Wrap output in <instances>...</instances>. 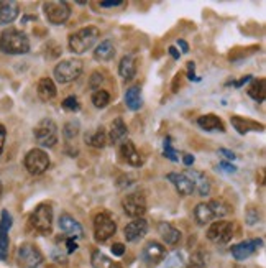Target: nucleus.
Returning a JSON list of instances; mask_svg holds the SVG:
<instances>
[{"label": "nucleus", "instance_id": "obj_4", "mask_svg": "<svg viewBox=\"0 0 266 268\" xmlns=\"http://www.w3.org/2000/svg\"><path fill=\"white\" fill-rule=\"evenodd\" d=\"M23 165L26 168V171L30 175H43L51 165V160L48 153L41 150V148H33L25 155V160H23Z\"/></svg>", "mask_w": 266, "mask_h": 268}, {"label": "nucleus", "instance_id": "obj_31", "mask_svg": "<svg viewBox=\"0 0 266 268\" xmlns=\"http://www.w3.org/2000/svg\"><path fill=\"white\" fill-rule=\"evenodd\" d=\"M232 124L235 130L242 133V135H245L250 130H263V125L256 124L253 120H248V118H242V117H232Z\"/></svg>", "mask_w": 266, "mask_h": 268}, {"label": "nucleus", "instance_id": "obj_50", "mask_svg": "<svg viewBox=\"0 0 266 268\" xmlns=\"http://www.w3.org/2000/svg\"><path fill=\"white\" fill-rule=\"evenodd\" d=\"M169 55H171L174 59H179V56H181V53H179V51H177L174 46H169Z\"/></svg>", "mask_w": 266, "mask_h": 268}, {"label": "nucleus", "instance_id": "obj_45", "mask_svg": "<svg viewBox=\"0 0 266 268\" xmlns=\"http://www.w3.org/2000/svg\"><path fill=\"white\" fill-rule=\"evenodd\" d=\"M5 137H7V130L2 124H0V155L4 152V145H5Z\"/></svg>", "mask_w": 266, "mask_h": 268}, {"label": "nucleus", "instance_id": "obj_20", "mask_svg": "<svg viewBox=\"0 0 266 268\" xmlns=\"http://www.w3.org/2000/svg\"><path fill=\"white\" fill-rule=\"evenodd\" d=\"M158 232L161 235V239L168 245H177L181 240L179 229H176L173 224H169V222H161V224L158 226Z\"/></svg>", "mask_w": 266, "mask_h": 268}, {"label": "nucleus", "instance_id": "obj_13", "mask_svg": "<svg viewBox=\"0 0 266 268\" xmlns=\"http://www.w3.org/2000/svg\"><path fill=\"white\" fill-rule=\"evenodd\" d=\"M261 245H263L261 239H251V240L240 242V243H236L232 247V255H233L235 260L242 262V260H245V258L253 255L255 252L261 247Z\"/></svg>", "mask_w": 266, "mask_h": 268}, {"label": "nucleus", "instance_id": "obj_26", "mask_svg": "<svg viewBox=\"0 0 266 268\" xmlns=\"http://www.w3.org/2000/svg\"><path fill=\"white\" fill-rule=\"evenodd\" d=\"M125 104H127V107L130 110L142 109L143 99H142V89H140V86H133L125 92Z\"/></svg>", "mask_w": 266, "mask_h": 268}, {"label": "nucleus", "instance_id": "obj_7", "mask_svg": "<svg viewBox=\"0 0 266 268\" xmlns=\"http://www.w3.org/2000/svg\"><path fill=\"white\" fill-rule=\"evenodd\" d=\"M43 12H44L46 20L53 25H64L71 17V7L66 2H59V0H55V2H44Z\"/></svg>", "mask_w": 266, "mask_h": 268}, {"label": "nucleus", "instance_id": "obj_12", "mask_svg": "<svg viewBox=\"0 0 266 268\" xmlns=\"http://www.w3.org/2000/svg\"><path fill=\"white\" fill-rule=\"evenodd\" d=\"M166 257V249L159 242H148L142 250V262L148 268H154Z\"/></svg>", "mask_w": 266, "mask_h": 268}, {"label": "nucleus", "instance_id": "obj_24", "mask_svg": "<svg viewBox=\"0 0 266 268\" xmlns=\"http://www.w3.org/2000/svg\"><path fill=\"white\" fill-rule=\"evenodd\" d=\"M127 135H128V129H127V125H125V122L120 117L115 118L112 125H110V133L107 135L110 143H118V141L127 138Z\"/></svg>", "mask_w": 266, "mask_h": 268}, {"label": "nucleus", "instance_id": "obj_18", "mask_svg": "<svg viewBox=\"0 0 266 268\" xmlns=\"http://www.w3.org/2000/svg\"><path fill=\"white\" fill-rule=\"evenodd\" d=\"M184 175H186V176L189 178L192 188H194V191H197V194L207 196V194L210 192V183H209V180H207V176L202 173V171L188 169Z\"/></svg>", "mask_w": 266, "mask_h": 268}, {"label": "nucleus", "instance_id": "obj_23", "mask_svg": "<svg viewBox=\"0 0 266 268\" xmlns=\"http://www.w3.org/2000/svg\"><path fill=\"white\" fill-rule=\"evenodd\" d=\"M20 7L15 2H0V23H12L17 20Z\"/></svg>", "mask_w": 266, "mask_h": 268}, {"label": "nucleus", "instance_id": "obj_43", "mask_svg": "<svg viewBox=\"0 0 266 268\" xmlns=\"http://www.w3.org/2000/svg\"><path fill=\"white\" fill-rule=\"evenodd\" d=\"M112 254L117 257H122L125 254V245L123 243H114L112 245Z\"/></svg>", "mask_w": 266, "mask_h": 268}, {"label": "nucleus", "instance_id": "obj_35", "mask_svg": "<svg viewBox=\"0 0 266 268\" xmlns=\"http://www.w3.org/2000/svg\"><path fill=\"white\" fill-rule=\"evenodd\" d=\"M163 150H165V156L168 160H171V161H177L179 158H177V155H176V150L173 148V138L171 137H166L165 138V143H163Z\"/></svg>", "mask_w": 266, "mask_h": 268}, {"label": "nucleus", "instance_id": "obj_46", "mask_svg": "<svg viewBox=\"0 0 266 268\" xmlns=\"http://www.w3.org/2000/svg\"><path fill=\"white\" fill-rule=\"evenodd\" d=\"M125 2H122V0H114V2H100L99 5L103 7V9H109V7H120L123 5Z\"/></svg>", "mask_w": 266, "mask_h": 268}, {"label": "nucleus", "instance_id": "obj_30", "mask_svg": "<svg viewBox=\"0 0 266 268\" xmlns=\"http://www.w3.org/2000/svg\"><path fill=\"white\" fill-rule=\"evenodd\" d=\"M194 219L199 226H205V224H209V222H212L216 217H214L210 206L207 203H201V204H197L196 209H194Z\"/></svg>", "mask_w": 266, "mask_h": 268}, {"label": "nucleus", "instance_id": "obj_44", "mask_svg": "<svg viewBox=\"0 0 266 268\" xmlns=\"http://www.w3.org/2000/svg\"><path fill=\"white\" fill-rule=\"evenodd\" d=\"M248 81H251V76H245V78H242V79H238V81H232V83H228L232 87H242V86H245Z\"/></svg>", "mask_w": 266, "mask_h": 268}, {"label": "nucleus", "instance_id": "obj_27", "mask_svg": "<svg viewBox=\"0 0 266 268\" xmlns=\"http://www.w3.org/2000/svg\"><path fill=\"white\" fill-rule=\"evenodd\" d=\"M36 91H38L40 99L43 101H51L53 98H56V84L53 83V79H49V78L40 79Z\"/></svg>", "mask_w": 266, "mask_h": 268}, {"label": "nucleus", "instance_id": "obj_34", "mask_svg": "<svg viewBox=\"0 0 266 268\" xmlns=\"http://www.w3.org/2000/svg\"><path fill=\"white\" fill-rule=\"evenodd\" d=\"M92 104L97 109H105L110 104V94L107 91H103V89H97V91H94L92 94Z\"/></svg>", "mask_w": 266, "mask_h": 268}, {"label": "nucleus", "instance_id": "obj_47", "mask_svg": "<svg viewBox=\"0 0 266 268\" xmlns=\"http://www.w3.org/2000/svg\"><path fill=\"white\" fill-rule=\"evenodd\" d=\"M219 153H222L224 156H227L228 160H235V153H233V152H230V150H225V148H220Z\"/></svg>", "mask_w": 266, "mask_h": 268}, {"label": "nucleus", "instance_id": "obj_40", "mask_svg": "<svg viewBox=\"0 0 266 268\" xmlns=\"http://www.w3.org/2000/svg\"><path fill=\"white\" fill-rule=\"evenodd\" d=\"M74 250H77L76 239H72V237H68V239H66V252H68V254H72Z\"/></svg>", "mask_w": 266, "mask_h": 268}, {"label": "nucleus", "instance_id": "obj_5", "mask_svg": "<svg viewBox=\"0 0 266 268\" xmlns=\"http://www.w3.org/2000/svg\"><path fill=\"white\" fill-rule=\"evenodd\" d=\"M35 140L36 143L41 147L51 148L58 143V125L51 118H43V120L36 125L35 130Z\"/></svg>", "mask_w": 266, "mask_h": 268}, {"label": "nucleus", "instance_id": "obj_15", "mask_svg": "<svg viewBox=\"0 0 266 268\" xmlns=\"http://www.w3.org/2000/svg\"><path fill=\"white\" fill-rule=\"evenodd\" d=\"M12 227V215L9 211H2L0 219V260H5L9 255V230Z\"/></svg>", "mask_w": 266, "mask_h": 268}, {"label": "nucleus", "instance_id": "obj_48", "mask_svg": "<svg viewBox=\"0 0 266 268\" xmlns=\"http://www.w3.org/2000/svg\"><path fill=\"white\" fill-rule=\"evenodd\" d=\"M182 163H184V165H186V166H191L192 163H194V156H192V155H184Z\"/></svg>", "mask_w": 266, "mask_h": 268}, {"label": "nucleus", "instance_id": "obj_2", "mask_svg": "<svg viewBox=\"0 0 266 268\" xmlns=\"http://www.w3.org/2000/svg\"><path fill=\"white\" fill-rule=\"evenodd\" d=\"M99 35L100 32L97 27L81 28L77 32H74L72 35H69V40H68L69 50L76 55H83L87 50H91L94 46L95 41L99 40Z\"/></svg>", "mask_w": 266, "mask_h": 268}, {"label": "nucleus", "instance_id": "obj_8", "mask_svg": "<svg viewBox=\"0 0 266 268\" xmlns=\"http://www.w3.org/2000/svg\"><path fill=\"white\" fill-rule=\"evenodd\" d=\"M117 232V224L109 212H99L94 217V237L97 242H105Z\"/></svg>", "mask_w": 266, "mask_h": 268}, {"label": "nucleus", "instance_id": "obj_6", "mask_svg": "<svg viewBox=\"0 0 266 268\" xmlns=\"http://www.w3.org/2000/svg\"><path fill=\"white\" fill-rule=\"evenodd\" d=\"M30 224L40 234H49L53 230V207L49 204H40L30 215Z\"/></svg>", "mask_w": 266, "mask_h": 268}, {"label": "nucleus", "instance_id": "obj_3", "mask_svg": "<svg viewBox=\"0 0 266 268\" xmlns=\"http://www.w3.org/2000/svg\"><path fill=\"white\" fill-rule=\"evenodd\" d=\"M84 69V63L81 59H64L55 66V79L61 84H68L76 81Z\"/></svg>", "mask_w": 266, "mask_h": 268}, {"label": "nucleus", "instance_id": "obj_14", "mask_svg": "<svg viewBox=\"0 0 266 268\" xmlns=\"http://www.w3.org/2000/svg\"><path fill=\"white\" fill-rule=\"evenodd\" d=\"M146 232H148V224L143 217L131 221L130 224H127L123 229V235L125 239H127V242H138L146 235Z\"/></svg>", "mask_w": 266, "mask_h": 268}, {"label": "nucleus", "instance_id": "obj_9", "mask_svg": "<svg viewBox=\"0 0 266 268\" xmlns=\"http://www.w3.org/2000/svg\"><path fill=\"white\" fill-rule=\"evenodd\" d=\"M43 254L40 249L33 243H23L20 245L17 252V262L21 268H38L43 263Z\"/></svg>", "mask_w": 266, "mask_h": 268}, {"label": "nucleus", "instance_id": "obj_21", "mask_svg": "<svg viewBox=\"0 0 266 268\" xmlns=\"http://www.w3.org/2000/svg\"><path fill=\"white\" fill-rule=\"evenodd\" d=\"M118 74L123 81H131L137 76V59L133 56H123L118 64Z\"/></svg>", "mask_w": 266, "mask_h": 268}, {"label": "nucleus", "instance_id": "obj_22", "mask_svg": "<svg viewBox=\"0 0 266 268\" xmlns=\"http://www.w3.org/2000/svg\"><path fill=\"white\" fill-rule=\"evenodd\" d=\"M197 125L202 130H207V132H224L225 130L224 122H222L220 118L217 115H214V114H205L202 117H199Z\"/></svg>", "mask_w": 266, "mask_h": 268}, {"label": "nucleus", "instance_id": "obj_51", "mask_svg": "<svg viewBox=\"0 0 266 268\" xmlns=\"http://www.w3.org/2000/svg\"><path fill=\"white\" fill-rule=\"evenodd\" d=\"M0 198H2V181H0Z\"/></svg>", "mask_w": 266, "mask_h": 268}, {"label": "nucleus", "instance_id": "obj_19", "mask_svg": "<svg viewBox=\"0 0 266 268\" xmlns=\"http://www.w3.org/2000/svg\"><path fill=\"white\" fill-rule=\"evenodd\" d=\"M166 178L174 184L177 194H181V196H189V194H192V192H194V188H192L189 178H188L186 175H184V173H168Z\"/></svg>", "mask_w": 266, "mask_h": 268}, {"label": "nucleus", "instance_id": "obj_36", "mask_svg": "<svg viewBox=\"0 0 266 268\" xmlns=\"http://www.w3.org/2000/svg\"><path fill=\"white\" fill-rule=\"evenodd\" d=\"M63 132H64L66 138H74L79 133V122L77 120H69L63 127Z\"/></svg>", "mask_w": 266, "mask_h": 268}, {"label": "nucleus", "instance_id": "obj_11", "mask_svg": "<svg viewBox=\"0 0 266 268\" xmlns=\"http://www.w3.org/2000/svg\"><path fill=\"white\" fill-rule=\"evenodd\" d=\"M122 207L128 217H143L146 212V199L142 192H130L122 199Z\"/></svg>", "mask_w": 266, "mask_h": 268}, {"label": "nucleus", "instance_id": "obj_16", "mask_svg": "<svg viewBox=\"0 0 266 268\" xmlns=\"http://www.w3.org/2000/svg\"><path fill=\"white\" fill-rule=\"evenodd\" d=\"M58 226L59 229L63 230L66 234V237H72V239H77V237H83L84 235V229L79 222L72 217L69 214H63L59 215V221H58Z\"/></svg>", "mask_w": 266, "mask_h": 268}, {"label": "nucleus", "instance_id": "obj_39", "mask_svg": "<svg viewBox=\"0 0 266 268\" xmlns=\"http://www.w3.org/2000/svg\"><path fill=\"white\" fill-rule=\"evenodd\" d=\"M100 84H102V74L94 72V74H92V78H91V87L97 91V87H100Z\"/></svg>", "mask_w": 266, "mask_h": 268}, {"label": "nucleus", "instance_id": "obj_32", "mask_svg": "<svg viewBox=\"0 0 266 268\" xmlns=\"http://www.w3.org/2000/svg\"><path fill=\"white\" fill-rule=\"evenodd\" d=\"M266 83H264V79H258V81H255L253 84L250 86V89H248V95L253 101H256V102H264V98H266Z\"/></svg>", "mask_w": 266, "mask_h": 268}, {"label": "nucleus", "instance_id": "obj_17", "mask_svg": "<svg viewBox=\"0 0 266 268\" xmlns=\"http://www.w3.org/2000/svg\"><path fill=\"white\" fill-rule=\"evenodd\" d=\"M120 153L123 156V160L128 163L133 168H140L143 166V156L140 155V152L137 150V147L133 145L131 140H123L120 145Z\"/></svg>", "mask_w": 266, "mask_h": 268}, {"label": "nucleus", "instance_id": "obj_25", "mask_svg": "<svg viewBox=\"0 0 266 268\" xmlns=\"http://www.w3.org/2000/svg\"><path fill=\"white\" fill-rule=\"evenodd\" d=\"M84 138H86V143L94 148H103L107 145V140H109L107 132L103 127H97L95 130L87 132Z\"/></svg>", "mask_w": 266, "mask_h": 268}, {"label": "nucleus", "instance_id": "obj_41", "mask_svg": "<svg viewBox=\"0 0 266 268\" xmlns=\"http://www.w3.org/2000/svg\"><path fill=\"white\" fill-rule=\"evenodd\" d=\"M219 168L222 171H225V173H235V171H236V168L232 165V163H228V161H220L219 163Z\"/></svg>", "mask_w": 266, "mask_h": 268}, {"label": "nucleus", "instance_id": "obj_38", "mask_svg": "<svg viewBox=\"0 0 266 268\" xmlns=\"http://www.w3.org/2000/svg\"><path fill=\"white\" fill-rule=\"evenodd\" d=\"M166 268H186V263H184V260H182V255L181 254H174L171 258H168Z\"/></svg>", "mask_w": 266, "mask_h": 268}, {"label": "nucleus", "instance_id": "obj_1", "mask_svg": "<svg viewBox=\"0 0 266 268\" xmlns=\"http://www.w3.org/2000/svg\"><path fill=\"white\" fill-rule=\"evenodd\" d=\"M0 51L7 55H25L30 51L28 36L17 28H9L0 35Z\"/></svg>", "mask_w": 266, "mask_h": 268}, {"label": "nucleus", "instance_id": "obj_37", "mask_svg": "<svg viewBox=\"0 0 266 268\" xmlns=\"http://www.w3.org/2000/svg\"><path fill=\"white\" fill-rule=\"evenodd\" d=\"M63 107L66 110H69V112H77V110L81 109V104H79L76 95H69V98H66L63 101Z\"/></svg>", "mask_w": 266, "mask_h": 268}, {"label": "nucleus", "instance_id": "obj_29", "mask_svg": "<svg viewBox=\"0 0 266 268\" xmlns=\"http://www.w3.org/2000/svg\"><path fill=\"white\" fill-rule=\"evenodd\" d=\"M91 263L94 268H122L120 263L114 262L112 258H109L105 254H102L100 250H94L91 255Z\"/></svg>", "mask_w": 266, "mask_h": 268}, {"label": "nucleus", "instance_id": "obj_49", "mask_svg": "<svg viewBox=\"0 0 266 268\" xmlns=\"http://www.w3.org/2000/svg\"><path fill=\"white\" fill-rule=\"evenodd\" d=\"M177 44L181 46V51L182 53H189V44L184 41V40H177Z\"/></svg>", "mask_w": 266, "mask_h": 268}, {"label": "nucleus", "instance_id": "obj_33", "mask_svg": "<svg viewBox=\"0 0 266 268\" xmlns=\"http://www.w3.org/2000/svg\"><path fill=\"white\" fill-rule=\"evenodd\" d=\"M210 206V209L214 212V217L216 219H222V217H225V215L230 212V207H228L227 203H224V201H220V199H212L210 203H207Z\"/></svg>", "mask_w": 266, "mask_h": 268}, {"label": "nucleus", "instance_id": "obj_28", "mask_svg": "<svg viewBox=\"0 0 266 268\" xmlns=\"http://www.w3.org/2000/svg\"><path fill=\"white\" fill-rule=\"evenodd\" d=\"M115 56V46L110 40H103L94 51V58L97 61H110Z\"/></svg>", "mask_w": 266, "mask_h": 268}, {"label": "nucleus", "instance_id": "obj_10", "mask_svg": "<svg viewBox=\"0 0 266 268\" xmlns=\"http://www.w3.org/2000/svg\"><path fill=\"white\" fill-rule=\"evenodd\" d=\"M233 237V224L230 221H216L207 229V239L214 243H228Z\"/></svg>", "mask_w": 266, "mask_h": 268}, {"label": "nucleus", "instance_id": "obj_42", "mask_svg": "<svg viewBox=\"0 0 266 268\" xmlns=\"http://www.w3.org/2000/svg\"><path fill=\"white\" fill-rule=\"evenodd\" d=\"M194 68H196V64H194V63H189V64H188V78H189L191 81H196V83H199V81H201V78H197V76H196Z\"/></svg>", "mask_w": 266, "mask_h": 268}]
</instances>
